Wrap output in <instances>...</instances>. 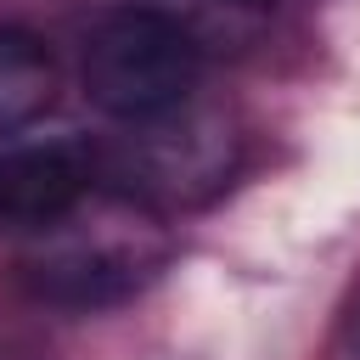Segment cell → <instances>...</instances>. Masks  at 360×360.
Returning <instances> with one entry per match:
<instances>
[{"label":"cell","mask_w":360,"mask_h":360,"mask_svg":"<svg viewBox=\"0 0 360 360\" xmlns=\"http://www.w3.org/2000/svg\"><path fill=\"white\" fill-rule=\"evenodd\" d=\"M79 79L96 112L118 124H152L191 107L202 79V45L163 6H118L90 28Z\"/></svg>","instance_id":"7a4b0ae2"},{"label":"cell","mask_w":360,"mask_h":360,"mask_svg":"<svg viewBox=\"0 0 360 360\" xmlns=\"http://www.w3.org/2000/svg\"><path fill=\"white\" fill-rule=\"evenodd\" d=\"M56 101V56L28 28H0V141L39 124Z\"/></svg>","instance_id":"5b68a950"},{"label":"cell","mask_w":360,"mask_h":360,"mask_svg":"<svg viewBox=\"0 0 360 360\" xmlns=\"http://www.w3.org/2000/svg\"><path fill=\"white\" fill-rule=\"evenodd\" d=\"M107 191H124L146 208H191L208 202L236 169V135L219 112L180 107L152 124H124V135L90 158Z\"/></svg>","instance_id":"3957f363"},{"label":"cell","mask_w":360,"mask_h":360,"mask_svg":"<svg viewBox=\"0 0 360 360\" xmlns=\"http://www.w3.org/2000/svg\"><path fill=\"white\" fill-rule=\"evenodd\" d=\"M174 259V236L158 208L90 186L56 219L34 225L22 242V287L56 309H112L146 292Z\"/></svg>","instance_id":"6da1fadb"},{"label":"cell","mask_w":360,"mask_h":360,"mask_svg":"<svg viewBox=\"0 0 360 360\" xmlns=\"http://www.w3.org/2000/svg\"><path fill=\"white\" fill-rule=\"evenodd\" d=\"M276 6H281V0H180V6H169V17H180V22L197 34V45H202V39H214V34H225V39L253 34L259 22L276 17Z\"/></svg>","instance_id":"8992f818"},{"label":"cell","mask_w":360,"mask_h":360,"mask_svg":"<svg viewBox=\"0 0 360 360\" xmlns=\"http://www.w3.org/2000/svg\"><path fill=\"white\" fill-rule=\"evenodd\" d=\"M90 186H96V163H84L73 146L0 152V225L34 231L56 219L68 202H79Z\"/></svg>","instance_id":"277c9868"}]
</instances>
